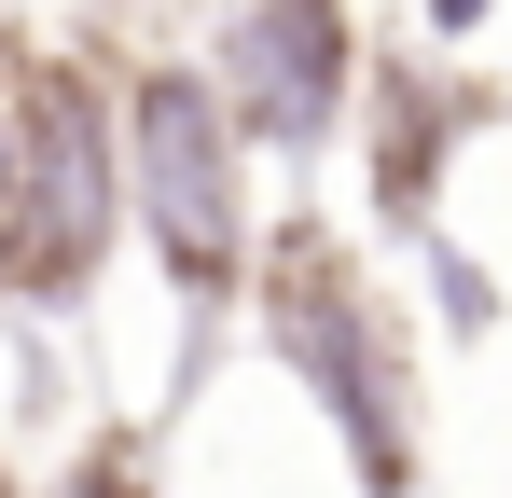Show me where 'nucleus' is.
Segmentation results:
<instances>
[{
  "mask_svg": "<svg viewBox=\"0 0 512 498\" xmlns=\"http://www.w3.org/2000/svg\"><path fill=\"white\" fill-rule=\"evenodd\" d=\"M236 153H250V139H236L222 83L180 70V56H153L139 97H125V208L153 222L180 305H236V291H250V194H236Z\"/></svg>",
  "mask_w": 512,
  "mask_h": 498,
  "instance_id": "7ed1b4c3",
  "label": "nucleus"
},
{
  "mask_svg": "<svg viewBox=\"0 0 512 498\" xmlns=\"http://www.w3.org/2000/svg\"><path fill=\"white\" fill-rule=\"evenodd\" d=\"M263 332H277V360L305 374V402L333 415V443L360 457V485L402 498L416 485V360H402V332H388V291L346 263V236L291 222V236L263 249Z\"/></svg>",
  "mask_w": 512,
  "mask_h": 498,
  "instance_id": "f257e3e1",
  "label": "nucleus"
},
{
  "mask_svg": "<svg viewBox=\"0 0 512 498\" xmlns=\"http://www.w3.org/2000/svg\"><path fill=\"white\" fill-rule=\"evenodd\" d=\"M56 498H153V457H139V429H111V443H84V457L56 471Z\"/></svg>",
  "mask_w": 512,
  "mask_h": 498,
  "instance_id": "39448f33",
  "label": "nucleus"
},
{
  "mask_svg": "<svg viewBox=\"0 0 512 498\" xmlns=\"http://www.w3.org/2000/svg\"><path fill=\"white\" fill-rule=\"evenodd\" d=\"M125 222V125L70 56L14 70V208H0V291L14 305H84L97 249Z\"/></svg>",
  "mask_w": 512,
  "mask_h": 498,
  "instance_id": "f03ea898",
  "label": "nucleus"
},
{
  "mask_svg": "<svg viewBox=\"0 0 512 498\" xmlns=\"http://www.w3.org/2000/svg\"><path fill=\"white\" fill-rule=\"evenodd\" d=\"M208 83H222L236 139L319 153V139H333V111H346V0H250Z\"/></svg>",
  "mask_w": 512,
  "mask_h": 498,
  "instance_id": "20e7f679",
  "label": "nucleus"
}]
</instances>
